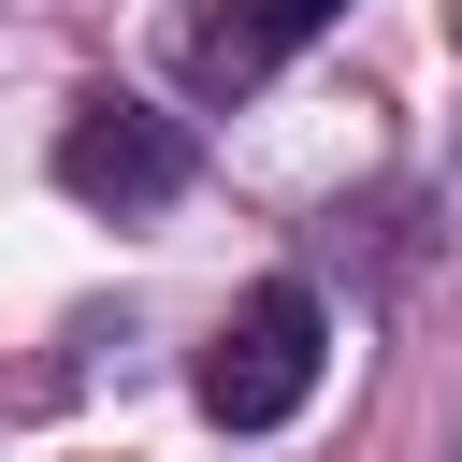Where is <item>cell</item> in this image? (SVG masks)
Instances as JSON below:
<instances>
[{"label": "cell", "instance_id": "cell-1", "mask_svg": "<svg viewBox=\"0 0 462 462\" xmlns=\"http://www.w3.org/2000/svg\"><path fill=\"white\" fill-rule=\"evenodd\" d=\"M318 361H332V318H318L303 274H274V289H245V303L217 318V346H202V419L274 433V419L318 404Z\"/></svg>", "mask_w": 462, "mask_h": 462}, {"label": "cell", "instance_id": "cell-2", "mask_svg": "<svg viewBox=\"0 0 462 462\" xmlns=\"http://www.w3.org/2000/svg\"><path fill=\"white\" fill-rule=\"evenodd\" d=\"M188 173H202L188 116H159V101H130V87H87V101L58 116V188H72L87 217H159V202H188Z\"/></svg>", "mask_w": 462, "mask_h": 462}, {"label": "cell", "instance_id": "cell-3", "mask_svg": "<svg viewBox=\"0 0 462 462\" xmlns=\"http://www.w3.org/2000/svg\"><path fill=\"white\" fill-rule=\"evenodd\" d=\"M332 14H346V0H217L173 58H188V87H202V101H245V87H260L274 58H303Z\"/></svg>", "mask_w": 462, "mask_h": 462}]
</instances>
